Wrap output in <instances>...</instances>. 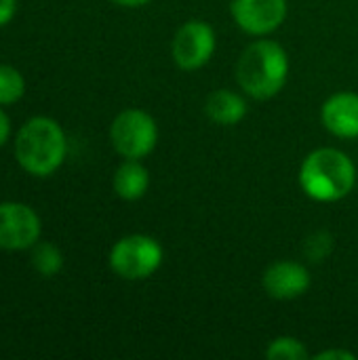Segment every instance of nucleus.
I'll return each instance as SVG.
<instances>
[{
	"label": "nucleus",
	"mask_w": 358,
	"mask_h": 360,
	"mask_svg": "<svg viewBox=\"0 0 358 360\" xmlns=\"http://www.w3.org/2000/svg\"><path fill=\"white\" fill-rule=\"evenodd\" d=\"M68 139L61 124L49 116L30 118L15 137V158L34 177L53 175L65 160Z\"/></svg>",
	"instance_id": "1"
},
{
	"label": "nucleus",
	"mask_w": 358,
	"mask_h": 360,
	"mask_svg": "<svg viewBox=\"0 0 358 360\" xmlns=\"http://www.w3.org/2000/svg\"><path fill=\"white\" fill-rule=\"evenodd\" d=\"M289 78L287 51L274 40L251 42L236 63V82L253 99H272Z\"/></svg>",
	"instance_id": "2"
},
{
	"label": "nucleus",
	"mask_w": 358,
	"mask_h": 360,
	"mask_svg": "<svg viewBox=\"0 0 358 360\" xmlns=\"http://www.w3.org/2000/svg\"><path fill=\"white\" fill-rule=\"evenodd\" d=\"M357 184V167L348 154L335 148L310 152L300 167V186L317 202H338Z\"/></svg>",
	"instance_id": "3"
},
{
	"label": "nucleus",
	"mask_w": 358,
	"mask_h": 360,
	"mask_svg": "<svg viewBox=\"0 0 358 360\" xmlns=\"http://www.w3.org/2000/svg\"><path fill=\"white\" fill-rule=\"evenodd\" d=\"M162 247L148 234H129L114 243L110 251V268L124 281H146L162 264Z\"/></svg>",
	"instance_id": "4"
},
{
	"label": "nucleus",
	"mask_w": 358,
	"mask_h": 360,
	"mask_svg": "<svg viewBox=\"0 0 358 360\" xmlns=\"http://www.w3.org/2000/svg\"><path fill=\"white\" fill-rule=\"evenodd\" d=\"M110 141L122 158H146L158 143L156 120L143 110L129 108L114 118L110 127Z\"/></svg>",
	"instance_id": "5"
},
{
	"label": "nucleus",
	"mask_w": 358,
	"mask_h": 360,
	"mask_svg": "<svg viewBox=\"0 0 358 360\" xmlns=\"http://www.w3.org/2000/svg\"><path fill=\"white\" fill-rule=\"evenodd\" d=\"M213 53H215V32L207 21L200 19L186 21L177 30L171 44L173 61L186 72L198 70L205 63H209Z\"/></svg>",
	"instance_id": "6"
},
{
	"label": "nucleus",
	"mask_w": 358,
	"mask_h": 360,
	"mask_svg": "<svg viewBox=\"0 0 358 360\" xmlns=\"http://www.w3.org/2000/svg\"><path fill=\"white\" fill-rule=\"evenodd\" d=\"M40 217L23 202H0V249L25 251L40 238Z\"/></svg>",
	"instance_id": "7"
},
{
	"label": "nucleus",
	"mask_w": 358,
	"mask_h": 360,
	"mask_svg": "<svg viewBox=\"0 0 358 360\" xmlns=\"http://www.w3.org/2000/svg\"><path fill=\"white\" fill-rule=\"evenodd\" d=\"M232 19L253 36H266L281 27L287 17V0H232Z\"/></svg>",
	"instance_id": "8"
},
{
	"label": "nucleus",
	"mask_w": 358,
	"mask_h": 360,
	"mask_svg": "<svg viewBox=\"0 0 358 360\" xmlns=\"http://www.w3.org/2000/svg\"><path fill=\"white\" fill-rule=\"evenodd\" d=\"M310 272L298 262H276L272 264L262 278L264 291L272 300L289 302L302 297L310 289Z\"/></svg>",
	"instance_id": "9"
},
{
	"label": "nucleus",
	"mask_w": 358,
	"mask_h": 360,
	"mask_svg": "<svg viewBox=\"0 0 358 360\" xmlns=\"http://www.w3.org/2000/svg\"><path fill=\"white\" fill-rule=\"evenodd\" d=\"M321 120L335 137H358V95L342 91L331 95L321 108Z\"/></svg>",
	"instance_id": "10"
},
{
	"label": "nucleus",
	"mask_w": 358,
	"mask_h": 360,
	"mask_svg": "<svg viewBox=\"0 0 358 360\" xmlns=\"http://www.w3.org/2000/svg\"><path fill=\"white\" fill-rule=\"evenodd\" d=\"M205 114L222 127H234L247 116V101L228 89L213 91L205 101Z\"/></svg>",
	"instance_id": "11"
},
{
	"label": "nucleus",
	"mask_w": 358,
	"mask_h": 360,
	"mask_svg": "<svg viewBox=\"0 0 358 360\" xmlns=\"http://www.w3.org/2000/svg\"><path fill=\"white\" fill-rule=\"evenodd\" d=\"M114 192L122 200H139L150 188V173L139 160H124L114 173Z\"/></svg>",
	"instance_id": "12"
},
{
	"label": "nucleus",
	"mask_w": 358,
	"mask_h": 360,
	"mask_svg": "<svg viewBox=\"0 0 358 360\" xmlns=\"http://www.w3.org/2000/svg\"><path fill=\"white\" fill-rule=\"evenodd\" d=\"M32 266L40 276L51 278L61 272L63 255L53 243H36L32 249Z\"/></svg>",
	"instance_id": "13"
},
{
	"label": "nucleus",
	"mask_w": 358,
	"mask_h": 360,
	"mask_svg": "<svg viewBox=\"0 0 358 360\" xmlns=\"http://www.w3.org/2000/svg\"><path fill=\"white\" fill-rule=\"evenodd\" d=\"M25 93V78L13 65L0 63V105L19 101Z\"/></svg>",
	"instance_id": "14"
},
{
	"label": "nucleus",
	"mask_w": 358,
	"mask_h": 360,
	"mask_svg": "<svg viewBox=\"0 0 358 360\" xmlns=\"http://www.w3.org/2000/svg\"><path fill=\"white\" fill-rule=\"evenodd\" d=\"M266 359L270 360H306L310 359V352L306 348L304 342H300L298 338H276L268 344L266 348Z\"/></svg>",
	"instance_id": "15"
},
{
	"label": "nucleus",
	"mask_w": 358,
	"mask_h": 360,
	"mask_svg": "<svg viewBox=\"0 0 358 360\" xmlns=\"http://www.w3.org/2000/svg\"><path fill=\"white\" fill-rule=\"evenodd\" d=\"M333 249V236L329 232H314L304 243V253L310 262H325Z\"/></svg>",
	"instance_id": "16"
},
{
	"label": "nucleus",
	"mask_w": 358,
	"mask_h": 360,
	"mask_svg": "<svg viewBox=\"0 0 358 360\" xmlns=\"http://www.w3.org/2000/svg\"><path fill=\"white\" fill-rule=\"evenodd\" d=\"M314 360H357V354L348 350H325L312 356Z\"/></svg>",
	"instance_id": "17"
},
{
	"label": "nucleus",
	"mask_w": 358,
	"mask_h": 360,
	"mask_svg": "<svg viewBox=\"0 0 358 360\" xmlns=\"http://www.w3.org/2000/svg\"><path fill=\"white\" fill-rule=\"evenodd\" d=\"M17 11V0H0V27L6 25Z\"/></svg>",
	"instance_id": "18"
},
{
	"label": "nucleus",
	"mask_w": 358,
	"mask_h": 360,
	"mask_svg": "<svg viewBox=\"0 0 358 360\" xmlns=\"http://www.w3.org/2000/svg\"><path fill=\"white\" fill-rule=\"evenodd\" d=\"M8 135H11V120L4 114V110L0 108V148L8 141Z\"/></svg>",
	"instance_id": "19"
},
{
	"label": "nucleus",
	"mask_w": 358,
	"mask_h": 360,
	"mask_svg": "<svg viewBox=\"0 0 358 360\" xmlns=\"http://www.w3.org/2000/svg\"><path fill=\"white\" fill-rule=\"evenodd\" d=\"M112 2L118 4V6H127V8H137V6H143V4H148L152 0H112Z\"/></svg>",
	"instance_id": "20"
}]
</instances>
